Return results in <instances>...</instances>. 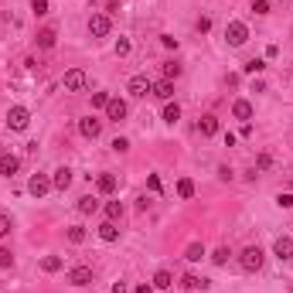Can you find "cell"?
<instances>
[{
  "label": "cell",
  "mask_w": 293,
  "mask_h": 293,
  "mask_svg": "<svg viewBox=\"0 0 293 293\" xmlns=\"http://www.w3.org/2000/svg\"><path fill=\"white\" fill-rule=\"evenodd\" d=\"M262 259H266V256H262L259 246H246L242 256H239V266H242L246 273H256V270H262Z\"/></svg>",
  "instance_id": "cell-1"
},
{
  "label": "cell",
  "mask_w": 293,
  "mask_h": 293,
  "mask_svg": "<svg viewBox=\"0 0 293 293\" xmlns=\"http://www.w3.org/2000/svg\"><path fill=\"white\" fill-rule=\"evenodd\" d=\"M225 41H228L232 48H242V45L249 41V27H246L242 21H232V24L225 27Z\"/></svg>",
  "instance_id": "cell-2"
},
{
  "label": "cell",
  "mask_w": 293,
  "mask_h": 293,
  "mask_svg": "<svg viewBox=\"0 0 293 293\" xmlns=\"http://www.w3.org/2000/svg\"><path fill=\"white\" fill-rule=\"evenodd\" d=\"M27 123H31V113H27L24 106H11V113H7V126H11V130H27Z\"/></svg>",
  "instance_id": "cell-3"
},
{
  "label": "cell",
  "mask_w": 293,
  "mask_h": 293,
  "mask_svg": "<svg viewBox=\"0 0 293 293\" xmlns=\"http://www.w3.org/2000/svg\"><path fill=\"white\" fill-rule=\"evenodd\" d=\"M126 89H130V96H136V99H143V96H150V92H154V82L146 79V75H133Z\"/></svg>",
  "instance_id": "cell-4"
},
{
  "label": "cell",
  "mask_w": 293,
  "mask_h": 293,
  "mask_svg": "<svg viewBox=\"0 0 293 293\" xmlns=\"http://www.w3.org/2000/svg\"><path fill=\"white\" fill-rule=\"evenodd\" d=\"M109 27H113V24H109L106 14H92V17H89V34H92V38H106Z\"/></svg>",
  "instance_id": "cell-5"
},
{
  "label": "cell",
  "mask_w": 293,
  "mask_h": 293,
  "mask_svg": "<svg viewBox=\"0 0 293 293\" xmlns=\"http://www.w3.org/2000/svg\"><path fill=\"white\" fill-rule=\"evenodd\" d=\"M79 133L85 136V140H96V136L102 133V120H96V116H85V120H79Z\"/></svg>",
  "instance_id": "cell-6"
},
{
  "label": "cell",
  "mask_w": 293,
  "mask_h": 293,
  "mask_svg": "<svg viewBox=\"0 0 293 293\" xmlns=\"http://www.w3.org/2000/svg\"><path fill=\"white\" fill-rule=\"evenodd\" d=\"M65 89L68 92H82L85 89V72H82V68H68L65 72Z\"/></svg>",
  "instance_id": "cell-7"
},
{
  "label": "cell",
  "mask_w": 293,
  "mask_h": 293,
  "mask_svg": "<svg viewBox=\"0 0 293 293\" xmlns=\"http://www.w3.org/2000/svg\"><path fill=\"white\" fill-rule=\"evenodd\" d=\"M68 283H72V286H89L92 283V266H75V270H68Z\"/></svg>",
  "instance_id": "cell-8"
},
{
  "label": "cell",
  "mask_w": 293,
  "mask_h": 293,
  "mask_svg": "<svg viewBox=\"0 0 293 293\" xmlns=\"http://www.w3.org/2000/svg\"><path fill=\"white\" fill-rule=\"evenodd\" d=\"M27 191H31L34 198H45V194L51 191V181H48L45 174H34V178L27 181Z\"/></svg>",
  "instance_id": "cell-9"
},
{
  "label": "cell",
  "mask_w": 293,
  "mask_h": 293,
  "mask_svg": "<svg viewBox=\"0 0 293 293\" xmlns=\"http://www.w3.org/2000/svg\"><path fill=\"white\" fill-rule=\"evenodd\" d=\"M96 188H99V194H113L116 188H120V181H116V174H99V178H96Z\"/></svg>",
  "instance_id": "cell-10"
},
{
  "label": "cell",
  "mask_w": 293,
  "mask_h": 293,
  "mask_svg": "<svg viewBox=\"0 0 293 293\" xmlns=\"http://www.w3.org/2000/svg\"><path fill=\"white\" fill-rule=\"evenodd\" d=\"M106 116H109L113 123L126 120V102H123V99H109V106H106Z\"/></svg>",
  "instance_id": "cell-11"
},
{
  "label": "cell",
  "mask_w": 293,
  "mask_h": 293,
  "mask_svg": "<svg viewBox=\"0 0 293 293\" xmlns=\"http://www.w3.org/2000/svg\"><path fill=\"white\" fill-rule=\"evenodd\" d=\"M17 167H21V160L14 157V154H4V157H0V174H4V178H14Z\"/></svg>",
  "instance_id": "cell-12"
},
{
  "label": "cell",
  "mask_w": 293,
  "mask_h": 293,
  "mask_svg": "<svg viewBox=\"0 0 293 293\" xmlns=\"http://www.w3.org/2000/svg\"><path fill=\"white\" fill-rule=\"evenodd\" d=\"M154 96H157V99H164V102H170V96H174V82H170V79L154 82Z\"/></svg>",
  "instance_id": "cell-13"
},
{
  "label": "cell",
  "mask_w": 293,
  "mask_h": 293,
  "mask_svg": "<svg viewBox=\"0 0 293 293\" xmlns=\"http://www.w3.org/2000/svg\"><path fill=\"white\" fill-rule=\"evenodd\" d=\"M68 184H72V170H68V167H58V170H55V178H51V188L65 191Z\"/></svg>",
  "instance_id": "cell-14"
},
{
  "label": "cell",
  "mask_w": 293,
  "mask_h": 293,
  "mask_svg": "<svg viewBox=\"0 0 293 293\" xmlns=\"http://www.w3.org/2000/svg\"><path fill=\"white\" fill-rule=\"evenodd\" d=\"M273 252H276L280 259H290V256H293V239L280 236V239H276V246H273Z\"/></svg>",
  "instance_id": "cell-15"
},
{
  "label": "cell",
  "mask_w": 293,
  "mask_h": 293,
  "mask_svg": "<svg viewBox=\"0 0 293 293\" xmlns=\"http://www.w3.org/2000/svg\"><path fill=\"white\" fill-rule=\"evenodd\" d=\"M198 130H201V136H215L218 133V116H201V123H198Z\"/></svg>",
  "instance_id": "cell-16"
},
{
  "label": "cell",
  "mask_w": 293,
  "mask_h": 293,
  "mask_svg": "<svg viewBox=\"0 0 293 293\" xmlns=\"http://www.w3.org/2000/svg\"><path fill=\"white\" fill-rule=\"evenodd\" d=\"M181 286H184V290H208V280H201V276L188 273V276H181Z\"/></svg>",
  "instance_id": "cell-17"
},
{
  "label": "cell",
  "mask_w": 293,
  "mask_h": 293,
  "mask_svg": "<svg viewBox=\"0 0 293 293\" xmlns=\"http://www.w3.org/2000/svg\"><path fill=\"white\" fill-rule=\"evenodd\" d=\"M55 41H58L55 27H41L38 31V48H55Z\"/></svg>",
  "instance_id": "cell-18"
},
{
  "label": "cell",
  "mask_w": 293,
  "mask_h": 293,
  "mask_svg": "<svg viewBox=\"0 0 293 293\" xmlns=\"http://www.w3.org/2000/svg\"><path fill=\"white\" fill-rule=\"evenodd\" d=\"M99 239H102V242H116V239H120L116 222H102V225H99Z\"/></svg>",
  "instance_id": "cell-19"
},
{
  "label": "cell",
  "mask_w": 293,
  "mask_h": 293,
  "mask_svg": "<svg viewBox=\"0 0 293 293\" xmlns=\"http://www.w3.org/2000/svg\"><path fill=\"white\" fill-rule=\"evenodd\" d=\"M178 120H181V106H178V102H164V123L174 126Z\"/></svg>",
  "instance_id": "cell-20"
},
{
  "label": "cell",
  "mask_w": 293,
  "mask_h": 293,
  "mask_svg": "<svg viewBox=\"0 0 293 293\" xmlns=\"http://www.w3.org/2000/svg\"><path fill=\"white\" fill-rule=\"evenodd\" d=\"M232 116H236V120H249V116H252V102L239 99L236 106H232Z\"/></svg>",
  "instance_id": "cell-21"
},
{
  "label": "cell",
  "mask_w": 293,
  "mask_h": 293,
  "mask_svg": "<svg viewBox=\"0 0 293 293\" xmlns=\"http://www.w3.org/2000/svg\"><path fill=\"white\" fill-rule=\"evenodd\" d=\"M170 283H174L170 270H157V276H154V290H167Z\"/></svg>",
  "instance_id": "cell-22"
},
{
  "label": "cell",
  "mask_w": 293,
  "mask_h": 293,
  "mask_svg": "<svg viewBox=\"0 0 293 293\" xmlns=\"http://www.w3.org/2000/svg\"><path fill=\"white\" fill-rule=\"evenodd\" d=\"M201 256H204V246H201V242H191V246L184 249V259H188V262H198Z\"/></svg>",
  "instance_id": "cell-23"
},
{
  "label": "cell",
  "mask_w": 293,
  "mask_h": 293,
  "mask_svg": "<svg viewBox=\"0 0 293 293\" xmlns=\"http://www.w3.org/2000/svg\"><path fill=\"white\" fill-rule=\"evenodd\" d=\"M178 194H181V198H191V194H194V181L191 178H181L178 181Z\"/></svg>",
  "instance_id": "cell-24"
},
{
  "label": "cell",
  "mask_w": 293,
  "mask_h": 293,
  "mask_svg": "<svg viewBox=\"0 0 293 293\" xmlns=\"http://www.w3.org/2000/svg\"><path fill=\"white\" fill-rule=\"evenodd\" d=\"M96 208H99V201H96V198H89V194H85V198H79V212H82V215H92Z\"/></svg>",
  "instance_id": "cell-25"
},
{
  "label": "cell",
  "mask_w": 293,
  "mask_h": 293,
  "mask_svg": "<svg viewBox=\"0 0 293 293\" xmlns=\"http://www.w3.org/2000/svg\"><path fill=\"white\" fill-rule=\"evenodd\" d=\"M41 270L45 273H58L62 270V259H58V256H45V259H41Z\"/></svg>",
  "instance_id": "cell-26"
},
{
  "label": "cell",
  "mask_w": 293,
  "mask_h": 293,
  "mask_svg": "<svg viewBox=\"0 0 293 293\" xmlns=\"http://www.w3.org/2000/svg\"><path fill=\"white\" fill-rule=\"evenodd\" d=\"M106 218H109V222L123 218V204H120V201H109V204H106Z\"/></svg>",
  "instance_id": "cell-27"
},
{
  "label": "cell",
  "mask_w": 293,
  "mask_h": 293,
  "mask_svg": "<svg viewBox=\"0 0 293 293\" xmlns=\"http://www.w3.org/2000/svg\"><path fill=\"white\" fill-rule=\"evenodd\" d=\"M109 99H113L109 92H92V106H96V109H106V106H109Z\"/></svg>",
  "instance_id": "cell-28"
},
{
  "label": "cell",
  "mask_w": 293,
  "mask_h": 293,
  "mask_svg": "<svg viewBox=\"0 0 293 293\" xmlns=\"http://www.w3.org/2000/svg\"><path fill=\"white\" fill-rule=\"evenodd\" d=\"M68 242H72V246H82V242H85V228H68Z\"/></svg>",
  "instance_id": "cell-29"
},
{
  "label": "cell",
  "mask_w": 293,
  "mask_h": 293,
  "mask_svg": "<svg viewBox=\"0 0 293 293\" xmlns=\"http://www.w3.org/2000/svg\"><path fill=\"white\" fill-rule=\"evenodd\" d=\"M262 68H266V62H262V58H252V62H246V72H249V75H259Z\"/></svg>",
  "instance_id": "cell-30"
},
{
  "label": "cell",
  "mask_w": 293,
  "mask_h": 293,
  "mask_svg": "<svg viewBox=\"0 0 293 293\" xmlns=\"http://www.w3.org/2000/svg\"><path fill=\"white\" fill-rule=\"evenodd\" d=\"M11 228H14V222H11V215H7V212H0V239L7 236V232H11Z\"/></svg>",
  "instance_id": "cell-31"
},
{
  "label": "cell",
  "mask_w": 293,
  "mask_h": 293,
  "mask_svg": "<svg viewBox=\"0 0 293 293\" xmlns=\"http://www.w3.org/2000/svg\"><path fill=\"white\" fill-rule=\"evenodd\" d=\"M31 11H34V17H45L48 14V0H31Z\"/></svg>",
  "instance_id": "cell-32"
},
{
  "label": "cell",
  "mask_w": 293,
  "mask_h": 293,
  "mask_svg": "<svg viewBox=\"0 0 293 293\" xmlns=\"http://www.w3.org/2000/svg\"><path fill=\"white\" fill-rule=\"evenodd\" d=\"M109 146H113L116 154H126V150H130V140H126V136H116V140H113Z\"/></svg>",
  "instance_id": "cell-33"
},
{
  "label": "cell",
  "mask_w": 293,
  "mask_h": 293,
  "mask_svg": "<svg viewBox=\"0 0 293 293\" xmlns=\"http://www.w3.org/2000/svg\"><path fill=\"white\" fill-rule=\"evenodd\" d=\"M14 266V256H11V249H0V270H11Z\"/></svg>",
  "instance_id": "cell-34"
},
{
  "label": "cell",
  "mask_w": 293,
  "mask_h": 293,
  "mask_svg": "<svg viewBox=\"0 0 293 293\" xmlns=\"http://www.w3.org/2000/svg\"><path fill=\"white\" fill-rule=\"evenodd\" d=\"M228 256H232L228 249H218V252L212 256V262H215V266H225V262H228Z\"/></svg>",
  "instance_id": "cell-35"
},
{
  "label": "cell",
  "mask_w": 293,
  "mask_h": 293,
  "mask_svg": "<svg viewBox=\"0 0 293 293\" xmlns=\"http://www.w3.org/2000/svg\"><path fill=\"white\" fill-rule=\"evenodd\" d=\"M178 75H181V65L167 62V65H164V79H178Z\"/></svg>",
  "instance_id": "cell-36"
},
{
  "label": "cell",
  "mask_w": 293,
  "mask_h": 293,
  "mask_svg": "<svg viewBox=\"0 0 293 293\" xmlns=\"http://www.w3.org/2000/svg\"><path fill=\"white\" fill-rule=\"evenodd\" d=\"M252 11L256 14H270V0H252Z\"/></svg>",
  "instance_id": "cell-37"
},
{
  "label": "cell",
  "mask_w": 293,
  "mask_h": 293,
  "mask_svg": "<svg viewBox=\"0 0 293 293\" xmlns=\"http://www.w3.org/2000/svg\"><path fill=\"white\" fill-rule=\"evenodd\" d=\"M116 55H120V58L130 55V41H126V38H120V41H116Z\"/></svg>",
  "instance_id": "cell-38"
},
{
  "label": "cell",
  "mask_w": 293,
  "mask_h": 293,
  "mask_svg": "<svg viewBox=\"0 0 293 293\" xmlns=\"http://www.w3.org/2000/svg\"><path fill=\"white\" fill-rule=\"evenodd\" d=\"M276 204H280V208H293V194H290V191L280 194V198H276Z\"/></svg>",
  "instance_id": "cell-39"
},
{
  "label": "cell",
  "mask_w": 293,
  "mask_h": 293,
  "mask_svg": "<svg viewBox=\"0 0 293 293\" xmlns=\"http://www.w3.org/2000/svg\"><path fill=\"white\" fill-rule=\"evenodd\" d=\"M256 164H259V170H270V167H273V157H270V154H259V160H256Z\"/></svg>",
  "instance_id": "cell-40"
},
{
  "label": "cell",
  "mask_w": 293,
  "mask_h": 293,
  "mask_svg": "<svg viewBox=\"0 0 293 293\" xmlns=\"http://www.w3.org/2000/svg\"><path fill=\"white\" fill-rule=\"evenodd\" d=\"M146 188H150V191H160L164 184H160V178H157V174H150V178H146Z\"/></svg>",
  "instance_id": "cell-41"
},
{
  "label": "cell",
  "mask_w": 293,
  "mask_h": 293,
  "mask_svg": "<svg viewBox=\"0 0 293 293\" xmlns=\"http://www.w3.org/2000/svg\"><path fill=\"white\" fill-rule=\"evenodd\" d=\"M160 45H164V48H178V38H170V34H160Z\"/></svg>",
  "instance_id": "cell-42"
},
{
  "label": "cell",
  "mask_w": 293,
  "mask_h": 293,
  "mask_svg": "<svg viewBox=\"0 0 293 293\" xmlns=\"http://www.w3.org/2000/svg\"><path fill=\"white\" fill-rule=\"evenodd\" d=\"M208 27H212V17H201V21H198V31L208 34Z\"/></svg>",
  "instance_id": "cell-43"
},
{
  "label": "cell",
  "mask_w": 293,
  "mask_h": 293,
  "mask_svg": "<svg viewBox=\"0 0 293 293\" xmlns=\"http://www.w3.org/2000/svg\"><path fill=\"white\" fill-rule=\"evenodd\" d=\"M133 293H154V286H146V283H140V286H136Z\"/></svg>",
  "instance_id": "cell-44"
},
{
  "label": "cell",
  "mask_w": 293,
  "mask_h": 293,
  "mask_svg": "<svg viewBox=\"0 0 293 293\" xmlns=\"http://www.w3.org/2000/svg\"><path fill=\"white\" fill-rule=\"evenodd\" d=\"M113 293H126V286H123V283H116V286H113Z\"/></svg>",
  "instance_id": "cell-45"
},
{
  "label": "cell",
  "mask_w": 293,
  "mask_h": 293,
  "mask_svg": "<svg viewBox=\"0 0 293 293\" xmlns=\"http://www.w3.org/2000/svg\"><path fill=\"white\" fill-rule=\"evenodd\" d=\"M0 157H4V146H0Z\"/></svg>",
  "instance_id": "cell-46"
}]
</instances>
